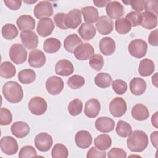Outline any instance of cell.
Here are the masks:
<instances>
[{
  "label": "cell",
  "instance_id": "1",
  "mask_svg": "<svg viewBox=\"0 0 158 158\" xmlns=\"http://www.w3.org/2000/svg\"><path fill=\"white\" fill-rule=\"evenodd\" d=\"M149 143L146 133L142 130H135L131 133L127 139V145L131 152H140L148 146Z\"/></svg>",
  "mask_w": 158,
  "mask_h": 158
},
{
  "label": "cell",
  "instance_id": "2",
  "mask_svg": "<svg viewBox=\"0 0 158 158\" xmlns=\"http://www.w3.org/2000/svg\"><path fill=\"white\" fill-rule=\"evenodd\" d=\"M2 91L5 99L10 103H18L23 97V91L21 85L14 81L6 82L2 87Z\"/></svg>",
  "mask_w": 158,
  "mask_h": 158
},
{
  "label": "cell",
  "instance_id": "3",
  "mask_svg": "<svg viewBox=\"0 0 158 158\" xmlns=\"http://www.w3.org/2000/svg\"><path fill=\"white\" fill-rule=\"evenodd\" d=\"M10 60L17 65L24 63L27 57V51L23 46L19 43L12 44L9 51Z\"/></svg>",
  "mask_w": 158,
  "mask_h": 158
},
{
  "label": "cell",
  "instance_id": "4",
  "mask_svg": "<svg viewBox=\"0 0 158 158\" xmlns=\"http://www.w3.org/2000/svg\"><path fill=\"white\" fill-rule=\"evenodd\" d=\"M148 44L146 42L141 39L132 40L128 44V49L131 56L141 59L143 57L147 52Z\"/></svg>",
  "mask_w": 158,
  "mask_h": 158
},
{
  "label": "cell",
  "instance_id": "5",
  "mask_svg": "<svg viewBox=\"0 0 158 158\" xmlns=\"http://www.w3.org/2000/svg\"><path fill=\"white\" fill-rule=\"evenodd\" d=\"M28 107L31 114L39 116L46 112L47 102L42 97L35 96L29 101Z\"/></svg>",
  "mask_w": 158,
  "mask_h": 158
},
{
  "label": "cell",
  "instance_id": "6",
  "mask_svg": "<svg viewBox=\"0 0 158 158\" xmlns=\"http://www.w3.org/2000/svg\"><path fill=\"white\" fill-rule=\"evenodd\" d=\"M109 111L114 117L123 116L127 111V103L120 97H116L111 101L109 104Z\"/></svg>",
  "mask_w": 158,
  "mask_h": 158
},
{
  "label": "cell",
  "instance_id": "7",
  "mask_svg": "<svg viewBox=\"0 0 158 158\" xmlns=\"http://www.w3.org/2000/svg\"><path fill=\"white\" fill-rule=\"evenodd\" d=\"M36 148L41 152L49 151L53 144L52 136L47 133H40L38 134L34 139Z\"/></svg>",
  "mask_w": 158,
  "mask_h": 158
},
{
  "label": "cell",
  "instance_id": "8",
  "mask_svg": "<svg viewBox=\"0 0 158 158\" xmlns=\"http://www.w3.org/2000/svg\"><path fill=\"white\" fill-rule=\"evenodd\" d=\"M33 13L35 16L40 20L52 16L53 15V8L51 3L47 1H40L35 6Z\"/></svg>",
  "mask_w": 158,
  "mask_h": 158
},
{
  "label": "cell",
  "instance_id": "9",
  "mask_svg": "<svg viewBox=\"0 0 158 158\" xmlns=\"http://www.w3.org/2000/svg\"><path fill=\"white\" fill-rule=\"evenodd\" d=\"M73 54L77 59L80 60H86L94 54L93 47L88 43H84L76 47Z\"/></svg>",
  "mask_w": 158,
  "mask_h": 158
},
{
  "label": "cell",
  "instance_id": "10",
  "mask_svg": "<svg viewBox=\"0 0 158 158\" xmlns=\"http://www.w3.org/2000/svg\"><path fill=\"white\" fill-rule=\"evenodd\" d=\"M1 149L6 155H14L18 151V144L15 138L10 136H4L0 141Z\"/></svg>",
  "mask_w": 158,
  "mask_h": 158
},
{
  "label": "cell",
  "instance_id": "11",
  "mask_svg": "<svg viewBox=\"0 0 158 158\" xmlns=\"http://www.w3.org/2000/svg\"><path fill=\"white\" fill-rule=\"evenodd\" d=\"M64 83L62 79L57 76L48 78L46 82V88L51 95L59 94L64 89Z\"/></svg>",
  "mask_w": 158,
  "mask_h": 158
},
{
  "label": "cell",
  "instance_id": "12",
  "mask_svg": "<svg viewBox=\"0 0 158 158\" xmlns=\"http://www.w3.org/2000/svg\"><path fill=\"white\" fill-rule=\"evenodd\" d=\"M20 36L23 45L27 49H34L38 46V37L33 31H23L20 33Z\"/></svg>",
  "mask_w": 158,
  "mask_h": 158
},
{
  "label": "cell",
  "instance_id": "13",
  "mask_svg": "<svg viewBox=\"0 0 158 158\" xmlns=\"http://www.w3.org/2000/svg\"><path fill=\"white\" fill-rule=\"evenodd\" d=\"M54 30V24L51 18H43L38 21L36 31L40 36L42 37H46L51 35Z\"/></svg>",
  "mask_w": 158,
  "mask_h": 158
},
{
  "label": "cell",
  "instance_id": "14",
  "mask_svg": "<svg viewBox=\"0 0 158 158\" xmlns=\"http://www.w3.org/2000/svg\"><path fill=\"white\" fill-rule=\"evenodd\" d=\"M81 12L78 9H74L66 14L65 24L67 28L75 29L81 22Z\"/></svg>",
  "mask_w": 158,
  "mask_h": 158
},
{
  "label": "cell",
  "instance_id": "15",
  "mask_svg": "<svg viewBox=\"0 0 158 158\" xmlns=\"http://www.w3.org/2000/svg\"><path fill=\"white\" fill-rule=\"evenodd\" d=\"M46 61V56L44 52L40 49H33L29 53L28 64L35 68H40L43 67Z\"/></svg>",
  "mask_w": 158,
  "mask_h": 158
},
{
  "label": "cell",
  "instance_id": "16",
  "mask_svg": "<svg viewBox=\"0 0 158 158\" xmlns=\"http://www.w3.org/2000/svg\"><path fill=\"white\" fill-rule=\"evenodd\" d=\"M106 10L109 17L114 19L121 18L125 13L123 5L117 1L109 2L106 5Z\"/></svg>",
  "mask_w": 158,
  "mask_h": 158
},
{
  "label": "cell",
  "instance_id": "17",
  "mask_svg": "<svg viewBox=\"0 0 158 158\" xmlns=\"http://www.w3.org/2000/svg\"><path fill=\"white\" fill-rule=\"evenodd\" d=\"M98 32L102 35H106L110 33L114 28V23L112 20L107 16L104 15L99 18L96 24Z\"/></svg>",
  "mask_w": 158,
  "mask_h": 158
},
{
  "label": "cell",
  "instance_id": "18",
  "mask_svg": "<svg viewBox=\"0 0 158 158\" xmlns=\"http://www.w3.org/2000/svg\"><path fill=\"white\" fill-rule=\"evenodd\" d=\"M76 145L81 149H86L92 143V136L90 133L86 130L78 131L75 136Z\"/></svg>",
  "mask_w": 158,
  "mask_h": 158
},
{
  "label": "cell",
  "instance_id": "19",
  "mask_svg": "<svg viewBox=\"0 0 158 158\" xmlns=\"http://www.w3.org/2000/svg\"><path fill=\"white\" fill-rule=\"evenodd\" d=\"M95 127L101 133H109L114 130L115 122L108 117H100L95 122Z\"/></svg>",
  "mask_w": 158,
  "mask_h": 158
},
{
  "label": "cell",
  "instance_id": "20",
  "mask_svg": "<svg viewBox=\"0 0 158 158\" xmlns=\"http://www.w3.org/2000/svg\"><path fill=\"white\" fill-rule=\"evenodd\" d=\"M10 130L12 135L15 137L18 138H23L28 135L30 128L26 122L17 121L11 125Z\"/></svg>",
  "mask_w": 158,
  "mask_h": 158
},
{
  "label": "cell",
  "instance_id": "21",
  "mask_svg": "<svg viewBox=\"0 0 158 158\" xmlns=\"http://www.w3.org/2000/svg\"><path fill=\"white\" fill-rule=\"evenodd\" d=\"M74 67L72 63L67 59L59 60L55 65L56 74L60 76H69L73 73Z\"/></svg>",
  "mask_w": 158,
  "mask_h": 158
},
{
  "label": "cell",
  "instance_id": "22",
  "mask_svg": "<svg viewBox=\"0 0 158 158\" xmlns=\"http://www.w3.org/2000/svg\"><path fill=\"white\" fill-rule=\"evenodd\" d=\"M101 109L99 101L94 98L87 101L85 105L84 113L88 118H95L98 116Z\"/></svg>",
  "mask_w": 158,
  "mask_h": 158
},
{
  "label": "cell",
  "instance_id": "23",
  "mask_svg": "<svg viewBox=\"0 0 158 158\" xmlns=\"http://www.w3.org/2000/svg\"><path fill=\"white\" fill-rule=\"evenodd\" d=\"M16 23L21 31H32L35 28V20L30 15H22L20 16L16 21Z\"/></svg>",
  "mask_w": 158,
  "mask_h": 158
},
{
  "label": "cell",
  "instance_id": "24",
  "mask_svg": "<svg viewBox=\"0 0 158 158\" xmlns=\"http://www.w3.org/2000/svg\"><path fill=\"white\" fill-rule=\"evenodd\" d=\"M99 49L105 56H110L115 51L116 45L115 41L110 37H104L99 41Z\"/></svg>",
  "mask_w": 158,
  "mask_h": 158
},
{
  "label": "cell",
  "instance_id": "25",
  "mask_svg": "<svg viewBox=\"0 0 158 158\" xmlns=\"http://www.w3.org/2000/svg\"><path fill=\"white\" fill-rule=\"evenodd\" d=\"M146 89V83L141 78H133L130 82V90L135 96L143 94Z\"/></svg>",
  "mask_w": 158,
  "mask_h": 158
},
{
  "label": "cell",
  "instance_id": "26",
  "mask_svg": "<svg viewBox=\"0 0 158 158\" xmlns=\"http://www.w3.org/2000/svg\"><path fill=\"white\" fill-rule=\"evenodd\" d=\"M132 117L138 121L146 120L149 116V112L146 106L143 104H135L131 109Z\"/></svg>",
  "mask_w": 158,
  "mask_h": 158
},
{
  "label": "cell",
  "instance_id": "27",
  "mask_svg": "<svg viewBox=\"0 0 158 158\" xmlns=\"http://www.w3.org/2000/svg\"><path fill=\"white\" fill-rule=\"evenodd\" d=\"M96 28L93 25L88 23H83L78 30V33L81 38L86 41L93 39L96 35Z\"/></svg>",
  "mask_w": 158,
  "mask_h": 158
},
{
  "label": "cell",
  "instance_id": "28",
  "mask_svg": "<svg viewBox=\"0 0 158 158\" xmlns=\"http://www.w3.org/2000/svg\"><path fill=\"white\" fill-rule=\"evenodd\" d=\"M157 25V17L154 14L149 12H144L141 13V25L143 28L151 30L155 28Z\"/></svg>",
  "mask_w": 158,
  "mask_h": 158
},
{
  "label": "cell",
  "instance_id": "29",
  "mask_svg": "<svg viewBox=\"0 0 158 158\" xmlns=\"http://www.w3.org/2000/svg\"><path fill=\"white\" fill-rule=\"evenodd\" d=\"M81 13L84 20L88 23H93L99 19V12L98 9L93 6H86L81 8Z\"/></svg>",
  "mask_w": 158,
  "mask_h": 158
},
{
  "label": "cell",
  "instance_id": "30",
  "mask_svg": "<svg viewBox=\"0 0 158 158\" xmlns=\"http://www.w3.org/2000/svg\"><path fill=\"white\" fill-rule=\"evenodd\" d=\"M155 69L154 62L149 59H143L140 61L138 72L142 77H148L153 73Z\"/></svg>",
  "mask_w": 158,
  "mask_h": 158
},
{
  "label": "cell",
  "instance_id": "31",
  "mask_svg": "<svg viewBox=\"0 0 158 158\" xmlns=\"http://www.w3.org/2000/svg\"><path fill=\"white\" fill-rule=\"evenodd\" d=\"M82 43V40L76 34H70L67 36L64 41L65 49L70 52L73 53L75 49L79 44Z\"/></svg>",
  "mask_w": 158,
  "mask_h": 158
},
{
  "label": "cell",
  "instance_id": "32",
  "mask_svg": "<svg viewBox=\"0 0 158 158\" xmlns=\"http://www.w3.org/2000/svg\"><path fill=\"white\" fill-rule=\"evenodd\" d=\"M95 147L99 150L106 151L112 145V139L107 134H101L96 136L94 139Z\"/></svg>",
  "mask_w": 158,
  "mask_h": 158
},
{
  "label": "cell",
  "instance_id": "33",
  "mask_svg": "<svg viewBox=\"0 0 158 158\" xmlns=\"http://www.w3.org/2000/svg\"><path fill=\"white\" fill-rule=\"evenodd\" d=\"M61 48V42L59 40L55 38H49L46 39L43 43L44 51L49 54H52L57 52Z\"/></svg>",
  "mask_w": 158,
  "mask_h": 158
},
{
  "label": "cell",
  "instance_id": "34",
  "mask_svg": "<svg viewBox=\"0 0 158 158\" xmlns=\"http://www.w3.org/2000/svg\"><path fill=\"white\" fill-rule=\"evenodd\" d=\"M36 75L32 69H25L20 71L18 73V79L23 84H30L35 81Z\"/></svg>",
  "mask_w": 158,
  "mask_h": 158
},
{
  "label": "cell",
  "instance_id": "35",
  "mask_svg": "<svg viewBox=\"0 0 158 158\" xmlns=\"http://www.w3.org/2000/svg\"><path fill=\"white\" fill-rule=\"evenodd\" d=\"M112 81L111 76L105 72H101L96 75L94 78L96 85L101 88H106L110 86Z\"/></svg>",
  "mask_w": 158,
  "mask_h": 158
},
{
  "label": "cell",
  "instance_id": "36",
  "mask_svg": "<svg viewBox=\"0 0 158 158\" xmlns=\"http://www.w3.org/2000/svg\"><path fill=\"white\" fill-rule=\"evenodd\" d=\"M16 73L15 66L10 62H3L0 66V75L4 78H10Z\"/></svg>",
  "mask_w": 158,
  "mask_h": 158
},
{
  "label": "cell",
  "instance_id": "37",
  "mask_svg": "<svg viewBox=\"0 0 158 158\" xmlns=\"http://www.w3.org/2000/svg\"><path fill=\"white\" fill-rule=\"evenodd\" d=\"M1 33L6 40H12L17 36L19 31L15 25L7 23L2 27Z\"/></svg>",
  "mask_w": 158,
  "mask_h": 158
},
{
  "label": "cell",
  "instance_id": "38",
  "mask_svg": "<svg viewBox=\"0 0 158 158\" xmlns=\"http://www.w3.org/2000/svg\"><path fill=\"white\" fill-rule=\"evenodd\" d=\"M115 30L120 34H127L131 29V25L130 22L125 18L117 19L115 22Z\"/></svg>",
  "mask_w": 158,
  "mask_h": 158
},
{
  "label": "cell",
  "instance_id": "39",
  "mask_svg": "<svg viewBox=\"0 0 158 158\" xmlns=\"http://www.w3.org/2000/svg\"><path fill=\"white\" fill-rule=\"evenodd\" d=\"M115 131L119 136L126 138L132 132V128L131 126L127 122L119 120L117 123Z\"/></svg>",
  "mask_w": 158,
  "mask_h": 158
},
{
  "label": "cell",
  "instance_id": "40",
  "mask_svg": "<svg viewBox=\"0 0 158 158\" xmlns=\"http://www.w3.org/2000/svg\"><path fill=\"white\" fill-rule=\"evenodd\" d=\"M83 109V102L79 99H75L71 101L68 106L67 109L69 114L72 116H77L81 114Z\"/></svg>",
  "mask_w": 158,
  "mask_h": 158
},
{
  "label": "cell",
  "instance_id": "41",
  "mask_svg": "<svg viewBox=\"0 0 158 158\" xmlns=\"http://www.w3.org/2000/svg\"><path fill=\"white\" fill-rule=\"evenodd\" d=\"M68 155V149L62 144H56L51 151V156L53 158H67Z\"/></svg>",
  "mask_w": 158,
  "mask_h": 158
},
{
  "label": "cell",
  "instance_id": "42",
  "mask_svg": "<svg viewBox=\"0 0 158 158\" xmlns=\"http://www.w3.org/2000/svg\"><path fill=\"white\" fill-rule=\"evenodd\" d=\"M85 83L84 77L78 75H74L70 77L67 80V85L73 89H77L82 87Z\"/></svg>",
  "mask_w": 158,
  "mask_h": 158
},
{
  "label": "cell",
  "instance_id": "43",
  "mask_svg": "<svg viewBox=\"0 0 158 158\" xmlns=\"http://www.w3.org/2000/svg\"><path fill=\"white\" fill-rule=\"evenodd\" d=\"M89 64L90 67L96 71L101 70L104 65L103 57L99 54H93L89 59Z\"/></svg>",
  "mask_w": 158,
  "mask_h": 158
},
{
  "label": "cell",
  "instance_id": "44",
  "mask_svg": "<svg viewBox=\"0 0 158 158\" xmlns=\"http://www.w3.org/2000/svg\"><path fill=\"white\" fill-rule=\"evenodd\" d=\"M112 87L114 92L117 94H123L127 90V83L120 79L115 80L112 83Z\"/></svg>",
  "mask_w": 158,
  "mask_h": 158
},
{
  "label": "cell",
  "instance_id": "45",
  "mask_svg": "<svg viewBox=\"0 0 158 158\" xmlns=\"http://www.w3.org/2000/svg\"><path fill=\"white\" fill-rule=\"evenodd\" d=\"M12 121V115L10 111L5 107H2L0 110V124L8 125Z\"/></svg>",
  "mask_w": 158,
  "mask_h": 158
},
{
  "label": "cell",
  "instance_id": "46",
  "mask_svg": "<svg viewBox=\"0 0 158 158\" xmlns=\"http://www.w3.org/2000/svg\"><path fill=\"white\" fill-rule=\"evenodd\" d=\"M37 152L36 149L30 145H27L23 146L19 153V157L20 158H26V157H36Z\"/></svg>",
  "mask_w": 158,
  "mask_h": 158
},
{
  "label": "cell",
  "instance_id": "47",
  "mask_svg": "<svg viewBox=\"0 0 158 158\" xmlns=\"http://www.w3.org/2000/svg\"><path fill=\"white\" fill-rule=\"evenodd\" d=\"M125 19L130 22L132 27H136L141 25V14L136 11L130 12L126 15Z\"/></svg>",
  "mask_w": 158,
  "mask_h": 158
},
{
  "label": "cell",
  "instance_id": "48",
  "mask_svg": "<svg viewBox=\"0 0 158 158\" xmlns=\"http://www.w3.org/2000/svg\"><path fill=\"white\" fill-rule=\"evenodd\" d=\"M146 12H151L154 14L156 17L158 15V1L156 0L145 1L144 7Z\"/></svg>",
  "mask_w": 158,
  "mask_h": 158
},
{
  "label": "cell",
  "instance_id": "49",
  "mask_svg": "<svg viewBox=\"0 0 158 158\" xmlns=\"http://www.w3.org/2000/svg\"><path fill=\"white\" fill-rule=\"evenodd\" d=\"M65 17H66V14L62 13V12L57 13L54 16V23L58 28L60 29H64V30L67 29L65 24Z\"/></svg>",
  "mask_w": 158,
  "mask_h": 158
},
{
  "label": "cell",
  "instance_id": "50",
  "mask_svg": "<svg viewBox=\"0 0 158 158\" xmlns=\"http://www.w3.org/2000/svg\"><path fill=\"white\" fill-rule=\"evenodd\" d=\"M107 157L109 158H114V157L125 158L127 157V153L125 150L121 148H113L107 152Z\"/></svg>",
  "mask_w": 158,
  "mask_h": 158
},
{
  "label": "cell",
  "instance_id": "51",
  "mask_svg": "<svg viewBox=\"0 0 158 158\" xmlns=\"http://www.w3.org/2000/svg\"><path fill=\"white\" fill-rule=\"evenodd\" d=\"M87 158H91V157H101V158H105L106 157V152L105 151H101L96 148V147H91L88 151Z\"/></svg>",
  "mask_w": 158,
  "mask_h": 158
},
{
  "label": "cell",
  "instance_id": "52",
  "mask_svg": "<svg viewBox=\"0 0 158 158\" xmlns=\"http://www.w3.org/2000/svg\"><path fill=\"white\" fill-rule=\"evenodd\" d=\"M4 2L5 5L10 9L12 10H17L21 7L22 5V1L20 0H4Z\"/></svg>",
  "mask_w": 158,
  "mask_h": 158
},
{
  "label": "cell",
  "instance_id": "53",
  "mask_svg": "<svg viewBox=\"0 0 158 158\" xmlns=\"http://www.w3.org/2000/svg\"><path fill=\"white\" fill-rule=\"evenodd\" d=\"M144 0H137V1H130V4L131 5L133 9L135 10L136 12H139L143 10L144 7Z\"/></svg>",
  "mask_w": 158,
  "mask_h": 158
},
{
  "label": "cell",
  "instance_id": "54",
  "mask_svg": "<svg viewBox=\"0 0 158 158\" xmlns=\"http://www.w3.org/2000/svg\"><path fill=\"white\" fill-rule=\"evenodd\" d=\"M148 41L150 45L153 46H158V30H154L150 33L148 38Z\"/></svg>",
  "mask_w": 158,
  "mask_h": 158
},
{
  "label": "cell",
  "instance_id": "55",
  "mask_svg": "<svg viewBox=\"0 0 158 158\" xmlns=\"http://www.w3.org/2000/svg\"><path fill=\"white\" fill-rule=\"evenodd\" d=\"M151 141L152 143V144L155 148H157V138H158V131H153L151 134Z\"/></svg>",
  "mask_w": 158,
  "mask_h": 158
},
{
  "label": "cell",
  "instance_id": "56",
  "mask_svg": "<svg viewBox=\"0 0 158 158\" xmlns=\"http://www.w3.org/2000/svg\"><path fill=\"white\" fill-rule=\"evenodd\" d=\"M110 2V0H93L94 4L98 7H103Z\"/></svg>",
  "mask_w": 158,
  "mask_h": 158
},
{
  "label": "cell",
  "instance_id": "57",
  "mask_svg": "<svg viewBox=\"0 0 158 158\" xmlns=\"http://www.w3.org/2000/svg\"><path fill=\"white\" fill-rule=\"evenodd\" d=\"M157 114L158 112H156L151 117V123L152 125L156 128H158V122H157Z\"/></svg>",
  "mask_w": 158,
  "mask_h": 158
},
{
  "label": "cell",
  "instance_id": "58",
  "mask_svg": "<svg viewBox=\"0 0 158 158\" xmlns=\"http://www.w3.org/2000/svg\"><path fill=\"white\" fill-rule=\"evenodd\" d=\"M157 73H155V74L152 77V83L156 87H157L158 81H157Z\"/></svg>",
  "mask_w": 158,
  "mask_h": 158
},
{
  "label": "cell",
  "instance_id": "59",
  "mask_svg": "<svg viewBox=\"0 0 158 158\" xmlns=\"http://www.w3.org/2000/svg\"><path fill=\"white\" fill-rule=\"evenodd\" d=\"M36 1H36V0H35V1H34L33 2H30V1H24V2H27V3H33V2H36Z\"/></svg>",
  "mask_w": 158,
  "mask_h": 158
}]
</instances>
